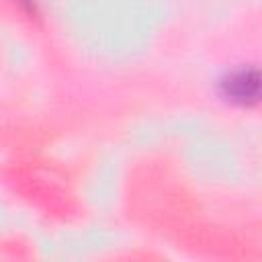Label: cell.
I'll return each instance as SVG.
<instances>
[{
    "label": "cell",
    "instance_id": "1",
    "mask_svg": "<svg viewBox=\"0 0 262 262\" xmlns=\"http://www.w3.org/2000/svg\"><path fill=\"white\" fill-rule=\"evenodd\" d=\"M221 92L231 102H239V104L256 102L258 92H260L258 70L254 66H246V68H237L229 72L221 80Z\"/></svg>",
    "mask_w": 262,
    "mask_h": 262
}]
</instances>
